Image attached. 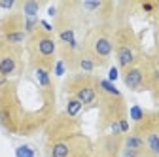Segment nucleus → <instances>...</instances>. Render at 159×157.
I'll use <instances>...</instances> for the list:
<instances>
[{"mask_svg": "<svg viewBox=\"0 0 159 157\" xmlns=\"http://www.w3.org/2000/svg\"><path fill=\"white\" fill-rule=\"evenodd\" d=\"M27 51H29V61L34 68L51 70L57 63L59 46L55 36L38 25V29L27 38Z\"/></svg>", "mask_w": 159, "mask_h": 157, "instance_id": "1", "label": "nucleus"}, {"mask_svg": "<svg viewBox=\"0 0 159 157\" xmlns=\"http://www.w3.org/2000/svg\"><path fill=\"white\" fill-rule=\"evenodd\" d=\"M114 53L119 70H127L142 57L140 40L131 29V25H119L114 29Z\"/></svg>", "mask_w": 159, "mask_h": 157, "instance_id": "2", "label": "nucleus"}, {"mask_svg": "<svg viewBox=\"0 0 159 157\" xmlns=\"http://www.w3.org/2000/svg\"><path fill=\"white\" fill-rule=\"evenodd\" d=\"M82 49L97 63V66H106L114 55V30H110L108 25H98L87 34Z\"/></svg>", "mask_w": 159, "mask_h": 157, "instance_id": "3", "label": "nucleus"}, {"mask_svg": "<svg viewBox=\"0 0 159 157\" xmlns=\"http://www.w3.org/2000/svg\"><path fill=\"white\" fill-rule=\"evenodd\" d=\"M65 91L68 96L78 99L84 108H93L98 104V82L93 74H70L65 82Z\"/></svg>", "mask_w": 159, "mask_h": 157, "instance_id": "4", "label": "nucleus"}, {"mask_svg": "<svg viewBox=\"0 0 159 157\" xmlns=\"http://www.w3.org/2000/svg\"><path fill=\"white\" fill-rule=\"evenodd\" d=\"M155 74H157V68L153 65V59H148L142 55L133 66H129L127 70L121 72V80L129 91L138 93V91H144V89L152 87V83L155 80Z\"/></svg>", "mask_w": 159, "mask_h": 157, "instance_id": "5", "label": "nucleus"}, {"mask_svg": "<svg viewBox=\"0 0 159 157\" xmlns=\"http://www.w3.org/2000/svg\"><path fill=\"white\" fill-rule=\"evenodd\" d=\"M85 151H87L85 138L74 132H65L55 136L49 140V148H48L49 157H76Z\"/></svg>", "mask_w": 159, "mask_h": 157, "instance_id": "6", "label": "nucleus"}, {"mask_svg": "<svg viewBox=\"0 0 159 157\" xmlns=\"http://www.w3.org/2000/svg\"><path fill=\"white\" fill-rule=\"evenodd\" d=\"M27 32H25V17L21 11L10 13L0 21V40H4L10 46L21 47L27 42Z\"/></svg>", "mask_w": 159, "mask_h": 157, "instance_id": "7", "label": "nucleus"}, {"mask_svg": "<svg viewBox=\"0 0 159 157\" xmlns=\"http://www.w3.org/2000/svg\"><path fill=\"white\" fill-rule=\"evenodd\" d=\"M21 57L23 49L17 46H10L4 40H0V78L8 80L15 76L21 68Z\"/></svg>", "mask_w": 159, "mask_h": 157, "instance_id": "8", "label": "nucleus"}, {"mask_svg": "<svg viewBox=\"0 0 159 157\" xmlns=\"http://www.w3.org/2000/svg\"><path fill=\"white\" fill-rule=\"evenodd\" d=\"M123 148H129V150H136V151H146V144L142 140L140 134H136L134 131L127 132L123 136ZM148 157V155H146Z\"/></svg>", "mask_w": 159, "mask_h": 157, "instance_id": "9", "label": "nucleus"}, {"mask_svg": "<svg viewBox=\"0 0 159 157\" xmlns=\"http://www.w3.org/2000/svg\"><path fill=\"white\" fill-rule=\"evenodd\" d=\"M19 10H21V15L25 19H38V11H40V2L36 0H25V2H19L17 4Z\"/></svg>", "mask_w": 159, "mask_h": 157, "instance_id": "10", "label": "nucleus"}, {"mask_svg": "<svg viewBox=\"0 0 159 157\" xmlns=\"http://www.w3.org/2000/svg\"><path fill=\"white\" fill-rule=\"evenodd\" d=\"M82 110H84V104L78 99H74V96H68V101H66V117L76 119V117L82 114Z\"/></svg>", "mask_w": 159, "mask_h": 157, "instance_id": "11", "label": "nucleus"}, {"mask_svg": "<svg viewBox=\"0 0 159 157\" xmlns=\"http://www.w3.org/2000/svg\"><path fill=\"white\" fill-rule=\"evenodd\" d=\"M119 157H146V151H136V150H129V148H121Z\"/></svg>", "mask_w": 159, "mask_h": 157, "instance_id": "12", "label": "nucleus"}, {"mask_svg": "<svg viewBox=\"0 0 159 157\" xmlns=\"http://www.w3.org/2000/svg\"><path fill=\"white\" fill-rule=\"evenodd\" d=\"M150 91H152V95H153V101L159 104V70H157V74H155V80H153Z\"/></svg>", "mask_w": 159, "mask_h": 157, "instance_id": "13", "label": "nucleus"}, {"mask_svg": "<svg viewBox=\"0 0 159 157\" xmlns=\"http://www.w3.org/2000/svg\"><path fill=\"white\" fill-rule=\"evenodd\" d=\"M153 59H159V21H155V53Z\"/></svg>", "mask_w": 159, "mask_h": 157, "instance_id": "14", "label": "nucleus"}, {"mask_svg": "<svg viewBox=\"0 0 159 157\" xmlns=\"http://www.w3.org/2000/svg\"><path fill=\"white\" fill-rule=\"evenodd\" d=\"M140 8L146 11V13H155V8H157V2H144L140 4Z\"/></svg>", "mask_w": 159, "mask_h": 157, "instance_id": "15", "label": "nucleus"}, {"mask_svg": "<svg viewBox=\"0 0 159 157\" xmlns=\"http://www.w3.org/2000/svg\"><path fill=\"white\" fill-rule=\"evenodd\" d=\"M0 6H2V8H11L13 2H0Z\"/></svg>", "mask_w": 159, "mask_h": 157, "instance_id": "16", "label": "nucleus"}, {"mask_svg": "<svg viewBox=\"0 0 159 157\" xmlns=\"http://www.w3.org/2000/svg\"><path fill=\"white\" fill-rule=\"evenodd\" d=\"M153 15H155V21H159V2H157V8H155V13Z\"/></svg>", "mask_w": 159, "mask_h": 157, "instance_id": "17", "label": "nucleus"}, {"mask_svg": "<svg viewBox=\"0 0 159 157\" xmlns=\"http://www.w3.org/2000/svg\"><path fill=\"white\" fill-rule=\"evenodd\" d=\"M76 157H93L89 151H85V153H80V155H76Z\"/></svg>", "mask_w": 159, "mask_h": 157, "instance_id": "18", "label": "nucleus"}, {"mask_svg": "<svg viewBox=\"0 0 159 157\" xmlns=\"http://www.w3.org/2000/svg\"><path fill=\"white\" fill-rule=\"evenodd\" d=\"M152 59H153V57H152ZM153 65H155V68L159 70V59H153Z\"/></svg>", "mask_w": 159, "mask_h": 157, "instance_id": "19", "label": "nucleus"}]
</instances>
